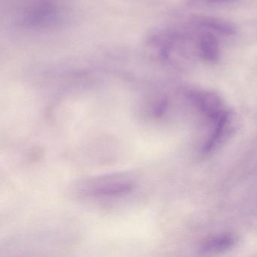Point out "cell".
<instances>
[{"mask_svg": "<svg viewBox=\"0 0 257 257\" xmlns=\"http://www.w3.org/2000/svg\"><path fill=\"white\" fill-rule=\"evenodd\" d=\"M190 97L200 110L213 121H217L228 112L221 97L211 91H193Z\"/></svg>", "mask_w": 257, "mask_h": 257, "instance_id": "obj_1", "label": "cell"}, {"mask_svg": "<svg viewBox=\"0 0 257 257\" xmlns=\"http://www.w3.org/2000/svg\"><path fill=\"white\" fill-rule=\"evenodd\" d=\"M234 121L231 112H227L221 118L216 121V127L210 135L208 141L203 147L204 153H210L219 144L223 143L232 133L234 130Z\"/></svg>", "mask_w": 257, "mask_h": 257, "instance_id": "obj_2", "label": "cell"}, {"mask_svg": "<svg viewBox=\"0 0 257 257\" xmlns=\"http://www.w3.org/2000/svg\"><path fill=\"white\" fill-rule=\"evenodd\" d=\"M195 25L206 28L209 31H214L224 36H234L237 34V27L232 22L221 18L207 16H195L192 18Z\"/></svg>", "mask_w": 257, "mask_h": 257, "instance_id": "obj_3", "label": "cell"}, {"mask_svg": "<svg viewBox=\"0 0 257 257\" xmlns=\"http://www.w3.org/2000/svg\"><path fill=\"white\" fill-rule=\"evenodd\" d=\"M198 52L201 58L206 62H218L220 58V48L219 41L211 33L201 34L198 40Z\"/></svg>", "mask_w": 257, "mask_h": 257, "instance_id": "obj_4", "label": "cell"}, {"mask_svg": "<svg viewBox=\"0 0 257 257\" xmlns=\"http://www.w3.org/2000/svg\"><path fill=\"white\" fill-rule=\"evenodd\" d=\"M235 243L236 237L232 234H219L204 242L201 245L200 252L202 255H217L231 249Z\"/></svg>", "mask_w": 257, "mask_h": 257, "instance_id": "obj_5", "label": "cell"}, {"mask_svg": "<svg viewBox=\"0 0 257 257\" xmlns=\"http://www.w3.org/2000/svg\"><path fill=\"white\" fill-rule=\"evenodd\" d=\"M131 189H132V186L128 184L111 185V186L100 187L96 190V192L97 195L112 196V195H118L126 193L130 191Z\"/></svg>", "mask_w": 257, "mask_h": 257, "instance_id": "obj_6", "label": "cell"}, {"mask_svg": "<svg viewBox=\"0 0 257 257\" xmlns=\"http://www.w3.org/2000/svg\"><path fill=\"white\" fill-rule=\"evenodd\" d=\"M229 1L231 0H189V3L192 6H208L224 4Z\"/></svg>", "mask_w": 257, "mask_h": 257, "instance_id": "obj_7", "label": "cell"}, {"mask_svg": "<svg viewBox=\"0 0 257 257\" xmlns=\"http://www.w3.org/2000/svg\"><path fill=\"white\" fill-rule=\"evenodd\" d=\"M165 109H166V103H165V102H162V103H160V104L156 107V111H155L156 116H161V115L165 112Z\"/></svg>", "mask_w": 257, "mask_h": 257, "instance_id": "obj_8", "label": "cell"}]
</instances>
